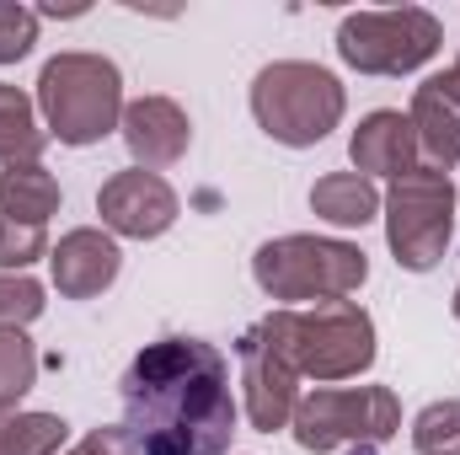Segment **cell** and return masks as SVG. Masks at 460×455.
Here are the masks:
<instances>
[{
    "label": "cell",
    "instance_id": "obj_1",
    "mask_svg": "<svg viewBox=\"0 0 460 455\" xmlns=\"http://www.w3.org/2000/svg\"><path fill=\"white\" fill-rule=\"evenodd\" d=\"M118 440L128 455H226L235 440L230 364L204 338L145 343L123 380Z\"/></svg>",
    "mask_w": 460,
    "mask_h": 455
},
{
    "label": "cell",
    "instance_id": "obj_2",
    "mask_svg": "<svg viewBox=\"0 0 460 455\" xmlns=\"http://www.w3.org/2000/svg\"><path fill=\"white\" fill-rule=\"evenodd\" d=\"M343 86L332 70L322 65H305V59H273L257 70L252 81V118L268 139L289 145V150H305V145H322L338 123H343Z\"/></svg>",
    "mask_w": 460,
    "mask_h": 455
},
{
    "label": "cell",
    "instance_id": "obj_3",
    "mask_svg": "<svg viewBox=\"0 0 460 455\" xmlns=\"http://www.w3.org/2000/svg\"><path fill=\"white\" fill-rule=\"evenodd\" d=\"M38 108L59 145H97L123 123V76L102 54H54L38 76Z\"/></svg>",
    "mask_w": 460,
    "mask_h": 455
},
{
    "label": "cell",
    "instance_id": "obj_4",
    "mask_svg": "<svg viewBox=\"0 0 460 455\" xmlns=\"http://www.w3.org/2000/svg\"><path fill=\"white\" fill-rule=\"evenodd\" d=\"M252 279L268 300H348L369 279V257L332 236H279L257 246Z\"/></svg>",
    "mask_w": 460,
    "mask_h": 455
},
{
    "label": "cell",
    "instance_id": "obj_5",
    "mask_svg": "<svg viewBox=\"0 0 460 455\" xmlns=\"http://www.w3.org/2000/svg\"><path fill=\"white\" fill-rule=\"evenodd\" d=\"M456 230V183L439 166H412L385 193V241L407 273H429Z\"/></svg>",
    "mask_w": 460,
    "mask_h": 455
},
{
    "label": "cell",
    "instance_id": "obj_6",
    "mask_svg": "<svg viewBox=\"0 0 460 455\" xmlns=\"http://www.w3.org/2000/svg\"><path fill=\"white\" fill-rule=\"evenodd\" d=\"M284 338L295 370L311 380H353L375 364V322L358 300H316L311 311H284Z\"/></svg>",
    "mask_w": 460,
    "mask_h": 455
},
{
    "label": "cell",
    "instance_id": "obj_7",
    "mask_svg": "<svg viewBox=\"0 0 460 455\" xmlns=\"http://www.w3.org/2000/svg\"><path fill=\"white\" fill-rule=\"evenodd\" d=\"M300 451H338V445H385L402 429V402L391 386H322L300 397L289 418Z\"/></svg>",
    "mask_w": 460,
    "mask_h": 455
},
{
    "label": "cell",
    "instance_id": "obj_8",
    "mask_svg": "<svg viewBox=\"0 0 460 455\" xmlns=\"http://www.w3.org/2000/svg\"><path fill=\"white\" fill-rule=\"evenodd\" d=\"M439 43H445V27L423 5L353 11L338 27V54L358 76H412L418 65H429L439 54Z\"/></svg>",
    "mask_w": 460,
    "mask_h": 455
},
{
    "label": "cell",
    "instance_id": "obj_9",
    "mask_svg": "<svg viewBox=\"0 0 460 455\" xmlns=\"http://www.w3.org/2000/svg\"><path fill=\"white\" fill-rule=\"evenodd\" d=\"M235 359H241L252 429H262V434L289 429V418L300 407V370H295V353H289V338H284V311L252 322L235 343Z\"/></svg>",
    "mask_w": 460,
    "mask_h": 455
},
{
    "label": "cell",
    "instance_id": "obj_10",
    "mask_svg": "<svg viewBox=\"0 0 460 455\" xmlns=\"http://www.w3.org/2000/svg\"><path fill=\"white\" fill-rule=\"evenodd\" d=\"M97 215H102V226L113 230V236L150 241V236H161V230L177 226L182 204H177V193H172L166 177H155V172H145V166H128V172H113V177L102 183Z\"/></svg>",
    "mask_w": 460,
    "mask_h": 455
},
{
    "label": "cell",
    "instance_id": "obj_11",
    "mask_svg": "<svg viewBox=\"0 0 460 455\" xmlns=\"http://www.w3.org/2000/svg\"><path fill=\"white\" fill-rule=\"evenodd\" d=\"M118 129H123V145H128L134 166H145V172H161V166L182 161L188 145H193V123H188V113L172 97L123 103V123Z\"/></svg>",
    "mask_w": 460,
    "mask_h": 455
},
{
    "label": "cell",
    "instance_id": "obj_12",
    "mask_svg": "<svg viewBox=\"0 0 460 455\" xmlns=\"http://www.w3.org/2000/svg\"><path fill=\"white\" fill-rule=\"evenodd\" d=\"M49 263H54V290L65 300H97L118 279L123 252H118V241L108 230L81 226V230H70V236H59V246L49 252Z\"/></svg>",
    "mask_w": 460,
    "mask_h": 455
},
{
    "label": "cell",
    "instance_id": "obj_13",
    "mask_svg": "<svg viewBox=\"0 0 460 455\" xmlns=\"http://www.w3.org/2000/svg\"><path fill=\"white\" fill-rule=\"evenodd\" d=\"M348 156H353V172H358V177H391V183H396L402 172L418 166V134H412V118L391 113V108L369 113L358 129H353Z\"/></svg>",
    "mask_w": 460,
    "mask_h": 455
},
{
    "label": "cell",
    "instance_id": "obj_14",
    "mask_svg": "<svg viewBox=\"0 0 460 455\" xmlns=\"http://www.w3.org/2000/svg\"><path fill=\"white\" fill-rule=\"evenodd\" d=\"M412 134L418 150L429 156V166H456L460 161V81L456 76H429L412 92Z\"/></svg>",
    "mask_w": 460,
    "mask_h": 455
},
{
    "label": "cell",
    "instance_id": "obj_15",
    "mask_svg": "<svg viewBox=\"0 0 460 455\" xmlns=\"http://www.w3.org/2000/svg\"><path fill=\"white\" fill-rule=\"evenodd\" d=\"M0 215L22 220V226H49V215H59V183L43 161H22L0 172Z\"/></svg>",
    "mask_w": 460,
    "mask_h": 455
},
{
    "label": "cell",
    "instance_id": "obj_16",
    "mask_svg": "<svg viewBox=\"0 0 460 455\" xmlns=\"http://www.w3.org/2000/svg\"><path fill=\"white\" fill-rule=\"evenodd\" d=\"M311 210H316V220H327V226H369L375 215H380V193H375V183L369 177H358V172H332V177H322L316 188H311Z\"/></svg>",
    "mask_w": 460,
    "mask_h": 455
},
{
    "label": "cell",
    "instance_id": "obj_17",
    "mask_svg": "<svg viewBox=\"0 0 460 455\" xmlns=\"http://www.w3.org/2000/svg\"><path fill=\"white\" fill-rule=\"evenodd\" d=\"M49 150V129L38 123V108L22 86L0 81V161L22 166V161H43Z\"/></svg>",
    "mask_w": 460,
    "mask_h": 455
},
{
    "label": "cell",
    "instance_id": "obj_18",
    "mask_svg": "<svg viewBox=\"0 0 460 455\" xmlns=\"http://www.w3.org/2000/svg\"><path fill=\"white\" fill-rule=\"evenodd\" d=\"M70 424L54 413H0V455H65Z\"/></svg>",
    "mask_w": 460,
    "mask_h": 455
},
{
    "label": "cell",
    "instance_id": "obj_19",
    "mask_svg": "<svg viewBox=\"0 0 460 455\" xmlns=\"http://www.w3.org/2000/svg\"><path fill=\"white\" fill-rule=\"evenodd\" d=\"M38 386V348L22 327H0V413H16V402Z\"/></svg>",
    "mask_w": 460,
    "mask_h": 455
},
{
    "label": "cell",
    "instance_id": "obj_20",
    "mask_svg": "<svg viewBox=\"0 0 460 455\" xmlns=\"http://www.w3.org/2000/svg\"><path fill=\"white\" fill-rule=\"evenodd\" d=\"M412 451L418 455H460V397L429 402L412 418Z\"/></svg>",
    "mask_w": 460,
    "mask_h": 455
},
{
    "label": "cell",
    "instance_id": "obj_21",
    "mask_svg": "<svg viewBox=\"0 0 460 455\" xmlns=\"http://www.w3.org/2000/svg\"><path fill=\"white\" fill-rule=\"evenodd\" d=\"M49 257V230L43 226H22L0 215V273H22L27 263Z\"/></svg>",
    "mask_w": 460,
    "mask_h": 455
},
{
    "label": "cell",
    "instance_id": "obj_22",
    "mask_svg": "<svg viewBox=\"0 0 460 455\" xmlns=\"http://www.w3.org/2000/svg\"><path fill=\"white\" fill-rule=\"evenodd\" d=\"M43 317V284L27 273H0V327H27Z\"/></svg>",
    "mask_w": 460,
    "mask_h": 455
},
{
    "label": "cell",
    "instance_id": "obj_23",
    "mask_svg": "<svg viewBox=\"0 0 460 455\" xmlns=\"http://www.w3.org/2000/svg\"><path fill=\"white\" fill-rule=\"evenodd\" d=\"M32 43H38V11H27L16 0H0V65L27 59Z\"/></svg>",
    "mask_w": 460,
    "mask_h": 455
},
{
    "label": "cell",
    "instance_id": "obj_24",
    "mask_svg": "<svg viewBox=\"0 0 460 455\" xmlns=\"http://www.w3.org/2000/svg\"><path fill=\"white\" fill-rule=\"evenodd\" d=\"M65 455H128L123 451V440H118V429H92L81 445H70Z\"/></svg>",
    "mask_w": 460,
    "mask_h": 455
},
{
    "label": "cell",
    "instance_id": "obj_25",
    "mask_svg": "<svg viewBox=\"0 0 460 455\" xmlns=\"http://www.w3.org/2000/svg\"><path fill=\"white\" fill-rule=\"evenodd\" d=\"M353 455H375V445H353Z\"/></svg>",
    "mask_w": 460,
    "mask_h": 455
},
{
    "label": "cell",
    "instance_id": "obj_26",
    "mask_svg": "<svg viewBox=\"0 0 460 455\" xmlns=\"http://www.w3.org/2000/svg\"><path fill=\"white\" fill-rule=\"evenodd\" d=\"M450 76H456V81H460V59H456V70H450Z\"/></svg>",
    "mask_w": 460,
    "mask_h": 455
},
{
    "label": "cell",
    "instance_id": "obj_27",
    "mask_svg": "<svg viewBox=\"0 0 460 455\" xmlns=\"http://www.w3.org/2000/svg\"><path fill=\"white\" fill-rule=\"evenodd\" d=\"M456 317H460V290H456Z\"/></svg>",
    "mask_w": 460,
    "mask_h": 455
}]
</instances>
